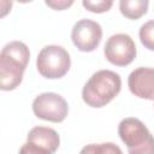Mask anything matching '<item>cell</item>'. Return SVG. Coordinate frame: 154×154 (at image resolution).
Segmentation results:
<instances>
[{
	"instance_id": "52a82bcc",
	"label": "cell",
	"mask_w": 154,
	"mask_h": 154,
	"mask_svg": "<svg viewBox=\"0 0 154 154\" xmlns=\"http://www.w3.org/2000/svg\"><path fill=\"white\" fill-rule=\"evenodd\" d=\"M73 45L82 52H93L102 38V29L97 22L90 19L78 20L71 31Z\"/></svg>"
},
{
	"instance_id": "277c9868",
	"label": "cell",
	"mask_w": 154,
	"mask_h": 154,
	"mask_svg": "<svg viewBox=\"0 0 154 154\" xmlns=\"http://www.w3.org/2000/svg\"><path fill=\"white\" fill-rule=\"evenodd\" d=\"M71 65L70 54L61 46H46L43 47L36 59V67L38 73L49 79L64 77Z\"/></svg>"
},
{
	"instance_id": "6da1fadb",
	"label": "cell",
	"mask_w": 154,
	"mask_h": 154,
	"mask_svg": "<svg viewBox=\"0 0 154 154\" xmlns=\"http://www.w3.org/2000/svg\"><path fill=\"white\" fill-rule=\"evenodd\" d=\"M29 58V48L20 41H12L4 46L0 53L1 90H13L22 83Z\"/></svg>"
},
{
	"instance_id": "30bf717a",
	"label": "cell",
	"mask_w": 154,
	"mask_h": 154,
	"mask_svg": "<svg viewBox=\"0 0 154 154\" xmlns=\"http://www.w3.org/2000/svg\"><path fill=\"white\" fill-rule=\"evenodd\" d=\"M148 0H122L119 10L122 14L129 19H138L148 11Z\"/></svg>"
},
{
	"instance_id": "5bb4252c",
	"label": "cell",
	"mask_w": 154,
	"mask_h": 154,
	"mask_svg": "<svg viewBox=\"0 0 154 154\" xmlns=\"http://www.w3.org/2000/svg\"><path fill=\"white\" fill-rule=\"evenodd\" d=\"M19 154H52V153L41 146H37L31 142H26L19 149Z\"/></svg>"
},
{
	"instance_id": "9c48e42d",
	"label": "cell",
	"mask_w": 154,
	"mask_h": 154,
	"mask_svg": "<svg viewBox=\"0 0 154 154\" xmlns=\"http://www.w3.org/2000/svg\"><path fill=\"white\" fill-rule=\"evenodd\" d=\"M26 142H31L37 146H41L53 154L59 147L60 138L58 132L52 128L35 126L29 131Z\"/></svg>"
},
{
	"instance_id": "ba28073f",
	"label": "cell",
	"mask_w": 154,
	"mask_h": 154,
	"mask_svg": "<svg viewBox=\"0 0 154 154\" xmlns=\"http://www.w3.org/2000/svg\"><path fill=\"white\" fill-rule=\"evenodd\" d=\"M130 91L146 100H154V69L153 67H137L128 78Z\"/></svg>"
},
{
	"instance_id": "3957f363",
	"label": "cell",
	"mask_w": 154,
	"mask_h": 154,
	"mask_svg": "<svg viewBox=\"0 0 154 154\" xmlns=\"http://www.w3.org/2000/svg\"><path fill=\"white\" fill-rule=\"evenodd\" d=\"M118 134L129 154H154V137L137 118H125L119 123Z\"/></svg>"
},
{
	"instance_id": "5b68a950",
	"label": "cell",
	"mask_w": 154,
	"mask_h": 154,
	"mask_svg": "<svg viewBox=\"0 0 154 154\" xmlns=\"http://www.w3.org/2000/svg\"><path fill=\"white\" fill-rule=\"evenodd\" d=\"M34 114L43 120L61 123L69 113L66 100L55 93H42L32 101Z\"/></svg>"
},
{
	"instance_id": "4fadbf2b",
	"label": "cell",
	"mask_w": 154,
	"mask_h": 154,
	"mask_svg": "<svg viewBox=\"0 0 154 154\" xmlns=\"http://www.w3.org/2000/svg\"><path fill=\"white\" fill-rule=\"evenodd\" d=\"M82 5L90 12H94V13H102V12H106L108 11L112 5H113V1L111 0H96V1H91V0H83Z\"/></svg>"
},
{
	"instance_id": "7c38bea8",
	"label": "cell",
	"mask_w": 154,
	"mask_h": 154,
	"mask_svg": "<svg viewBox=\"0 0 154 154\" xmlns=\"http://www.w3.org/2000/svg\"><path fill=\"white\" fill-rule=\"evenodd\" d=\"M140 40L142 45L149 49L154 51V19L144 23L140 29Z\"/></svg>"
},
{
	"instance_id": "8992f818",
	"label": "cell",
	"mask_w": 154,
	"mask_h": 154,
	"mask_svg": "<svg viewBox=\"0 0 154 154\" xmlns=\"http://www.w3.org/2000/svg\"><path fill=\"white\" fill-rule=\"evenodd\" d=\"M106 59L116 66H126L136 58V46L128 34L112 35L105 43Z\"/></svg>"
},
{
	"instance_id": "9a60e30c",
	"label": "cell",
	"mask_w": 154,
	"mask_h": 154,
	"mask_svg": "<svg viewBox=\"0 0 154 154\" xmlns=\"http://www.w3.org/2000/svg\"><path fill=\"white\" fill-rule=\"evenodd\" d=\"M72 4H73L72 0H70V1H65V0H61V1H48L47 0L46 1V5L52 7V8H54V10H65V8L70 7Z\"/></svg>"
},
{
	"instance_id": "7a4b0ae2",
	"label": "cell",
	"mask_w": 154,
	"mask_h": 154,
	"mask_svg": "<svg viewBox=\"0 0 154 154\" xmlns=\"http://www.w3.org/2000/svg\"><path fill=\"white\" fill-rule=\"evenodd\" d=\"M122 89V79L111 70H100L84 84L82 90L83 101L94 108H100L111 102Z\"/></svg>"
},
{
	"instance_id": "8fae6325",
	"label": "cell",
	"mask_w": 154,
	"mask_h": 154,
	"mask_svg": "<svg viewBox=\"0 0 154 154\" xmlns=\"http://www.w3.org/2000/svg\"><path fill=\"white\" fill-rule=\"evenodd\" d=\"M79 154H123V152L117 144L112 142H106L100 144H87L82 148Z\"/></svg>"
}]
</instances>
